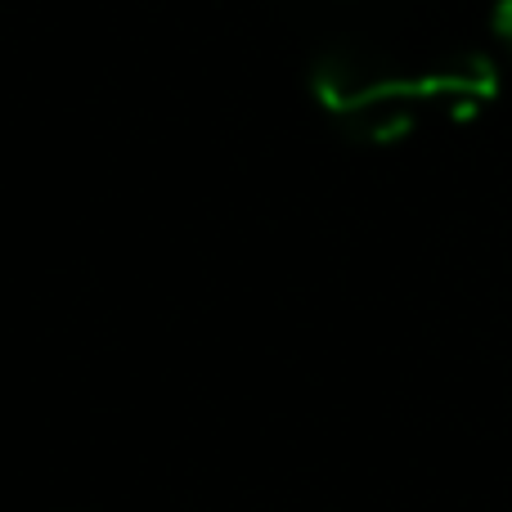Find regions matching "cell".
Here are the masks:
<instances>
[{
	"label": "cell",
	"mask_w": 512,
	"mask_h": 512,
	"mask_svg": "<svg viewBox=\"0 0 512 512\" xmlns=\"http://www.w3.org/2000/svg\"><path fill=\"white\" fill-rule=\"evenodd\" d=\"M310 90H315L319 108L337 117V126L387 104H427L423 72L409 77L396 59L369 50V45H328L310 63Z\"/></svg>",
	"instance_id": "6da1fadb"
},
{
	"label": "cell",
	"mask_w": 512,
	"mask_h": 512,
	"mask_svg": "<svg viewBox=\"0 0 512 512\" xmlns=\"http://www.w3.org/2000/svg\"><path fill=\"white\" fill-rule=\"evenodd\" d=\"M423 86H427V104H445L454 117H472L477 108H486L499 95V68L495 59L468 50V54L432 63L423 72Z\"/></svg>",
	"instance_id": "7a4b0ae2"
},
{
	"label": "cell",
	"mask_w": 512,
	"mask_h": 512,
	"mask_svg": "<svg viewBox=\"0 0 512 512\" xmlns=\"http://www.w3.org/2000/svg\"><path fill=\"white\" fill-rule=\"evenodd\" d=\"M495 32H499V41L512 50V0H499L495 5Z\"/></svg>",
	"instance_id": "3957f363"
}]
</instances>
